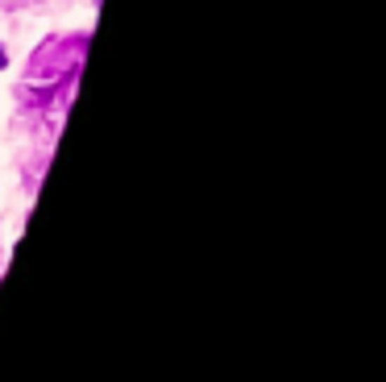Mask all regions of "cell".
<instances>
[{"label":"cell","instance_id":"6da1fadb","mask_svg":"<svg viewBox=\"0 0 386 382\" xmlns=\"http://www.w3.org/2000/svg\"><path fill=\"white\" fill-rule=\"evenodd\" d=\"M0 67H4V54H0Z\"/></svg>","mask_w":386,"mask_h":382}]
</instances>
